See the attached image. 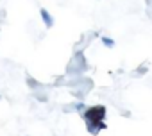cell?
Returning <instances> with one entry per match:
<instances>
[{"instance_id": "1", "label": "cell", "mask_w": 152, "mask_h": 136, "mask_svg": "<svg viewBox=\"0 0 152 136\" xmlns=\"http://www.w3.org/2000/svg\"><path fill=\"white\" fill-rule=\"evenodd\" d=\"M81 118L84 120L86 131L88 134H99L102 131L107 129V106L104 104H93V106H86V109L81 113Z\"/></svg>"}, {"instance_id": "2", "label": "cell", "mask_w": 152, "mask_h": 136, "mask_svg": "<svg viewBox=\"0 0 152 136\" xmlns=\"http://www.w3.org/2000/svg\"><path fill=\"white\" fill-rule=\"evenodd\" d=\"M90 70V63L84 56V50H73V56L70 57L68 64H66V70L64 75L72 77V75H83Z\"/></svg>"}, {"instance_id": "3", "label": "cell", "mask_w": 152, "mask_h": 136, "mask_svg": "<svg viewBox=\"0 0 152 136\" xmlns=\"http://www.w3.org/2000/svg\"><path fill=\"white\" fill-rule=\"evenodd\" d=\"M84 109H86V102H84V100H77V99H75L72 104H64L63 113H73V111H75V113H79V115H81Z\"/></svg>"}, {"instance_id": "4", "label": "cell", "mask_w": 152, "mask_h": 136, "mask_svg": "<svg viewBox=\"0 0 152 136\" xmlns=\"http://www.w3.org/2000/svg\"><path fill=\"white\" fill-rule=\"evenodd\" d=\"M39 16H41V22H43L45 29H52V27H54L56 20H54V16L50 15V11H48V9H45V7H39Z\"/></svg>"}, {"instance_id": "5", "label": "cell", "mask_w": 152, "mask_h": 136, "mask_svg": "<svg viewBox=\"0 0 152 136\" xmlns=\"http://www.w3.org/2000/svg\"><path fill=\"white\" fill-rule=\"evenodd\" d=\"M25 84H27V88H29L31 91H36V90H41V88L45 90V88H47V86H45L43 83H39L38 79H34V77H32L31 74H25Z\"/></svg>"}, {"instance_id": "6", "label": "cell", "mask_w": 152, "mask_h": 136, "mask_svg": "<svg viewBox=\"0 0 152 136\" xmlns=\"http://www.w3.org/2000/svg\"><path fill=\"white\" fill-rule=\"evenodd\" d=\"M147 72H148V63L145 61V63H140L134 70L131 72V77H134V79H140V77H145L147 75Z\"/></svg>"}, {"instance_id": "7", "label": "cell", "mask_w": 152, "mask_h": 136, "mask_svg": "<svg viewBox=\"0 0 152 136\" xmlns=\"http://www.w3.org/2000/svg\"><path fill=\"white\" fill-rule=\"evenodd\" d=\"M99 38H100V43L104 45V48H115V47H116V41H115L111 36H107V34H100Z\"/></svg>"}, {"instance_id": "8", "label": "cell", "mask_w": 152, "mask_h": 136, "mask_svg": "<svg viewBox=\"0 0 152 136\" xmlns=\"http://www.w3.org/2000/svg\"><path fill=\"white\" fill-rule=\"evenodd\" d=\"M32 97H34L38 102H41V104H47V102H48V93H47V91H43V88H41V90H36V91H32Z\"/></svg>"}, {"instance_id": "9", "label": "cell", "mask_w": 152, "mask_h": 136, "mask_svg": "<svg viewBox=\"0 0 152 136\" xmlns=\"http://www.w3.org/2000/svg\"><path fill=\"white\" fill-rule=\"evenodd\" d=\"M66 79H68L66 75H59V77H56V79H54V83H52L50 86H54V88H59V86H64V84H66Z\"/></svg>"}, {"instance_id": "10", "label": "cell", "mask_w": 152, "mask_h": 136, "mask_svg": "<svg viewBox=\"0 0 152 136\" xmlns=\"http://www.w3.org/2000/svg\"><path fill=\"white\" fill-rule=\"evenodd\" d=\"M4 22H6V11L0 9V23H4Z\"/></svg>"}, {"instance_id": "11", "label": "cell", "mask_w": 152, "mask_h": 136, "mask_svg": "<svg viewBox=\"0 0 152 136\" xmlns=\"http://www.w3.org/2000/svg\"><path fill=\"white\" fill-rule=\"evenodd\" d=\"M122 116H125V118H131V116H132V113H131V111H125V109H124V111H122Z\"/></svg>"}, {"instance_id": "12", "label": "cell", "mask_w": 152, "mask_h": 136, "mask_svg": "<svg viewBox=\"0 0 152 136\" xmlns=\"http://www.w3.org/2000/svg\"><path fill=\"white\" fill-rule=\"evenodd\" d=\"M145 6L147 7H152V0H145Z\"/></svg>"}]
</instances>
